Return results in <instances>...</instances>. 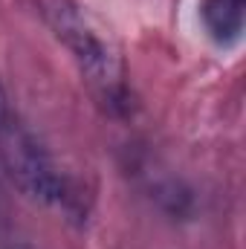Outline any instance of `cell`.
<instances>
[{"label":"cell","mask_w":246,"mask_h":249,"mask_svg":"<svg viewBox=\"0 0 246 249\" xmlns=\"http://www.w3.org/2000/svg\"><path fill=\"white\" fill-rule=\"evenodd\" d=\"M0 162L26 197L55 206L64 212H75V191L70 180L55 165V160L47 154V148L35 139V133L9 116V122L0 127Z\"/></svg>","instance_id":"2"},{"label":"cell","mask_w":246,"mask_h":249,"mask_svg":"<svg viewBox=\"0 0 246 249\" xmlns=\"http://www.w3.org/2000/svg\"><path fill=\"white\" fill-rule=\"evenodd\" d=\"M9 116H12V113H9V105H6V93H3V87H0V127L9 122Z\"/></svg>","instance_id":"4"},{"label":"cell","mask_w":246,"mask_h":249,"mask_svg":"<svg viewBox=\"0 0 246 249\" xmlns=\"http://www.w3.org/2000/svg\"><path fill=\"white\" fill-rule=\"evenodd\" d=\"M32 6L44 26L78 64L99 102L110 110H122L127 105V87L122 58L110 35L84 12L78 0H32Z\"/></svg>","instance_id":"1"},{"label":"cell","mask_w":246,"mask_h":249,"mask_svg":"<svg viewBox=\"0 0 246 249\" xmlns=\"http://www.w3.org/2000/svg\"><path fill=\"white\" fill-rule=\"evenodd\" d=\"M244 6H246V0H203L200 3V18H203L206 32L217 44H223V47L241 41Z\"/></svg>","instance_id":"3"}]
</instances>
